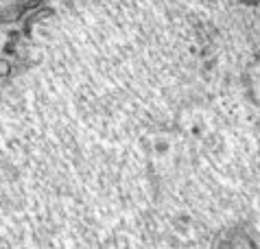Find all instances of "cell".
Segmentation results:
<instances>
[{"label": "cell", "instance_id": "cell-1", "mask_svg": "<svg viewBox=\"0 0 260 249\" xmlns=\"http://www.w3.org/2000/svg\"><path fill=\"white\" fill-rule=\"evenodd\" d=\"M223 249H256L254 240L249 238V234H243V232H234L232 238L225 240Z\"/></svg>", "mask_w": 260, "mask_h": 249}, {"label": "cell", "instance_id": "cell-2", "mask_svg": "<svg viewBox=\"0 0 260 249\" xmlns=\"http://www.w3.org/2000/svg\"><path fill=\"white\" fill-rule=\"evenodd\" d=\"M245 3H251V5H258L260 0H245Z\"/></svg>", "mask_w": 260, "mask_h": 249}]
</instances>
